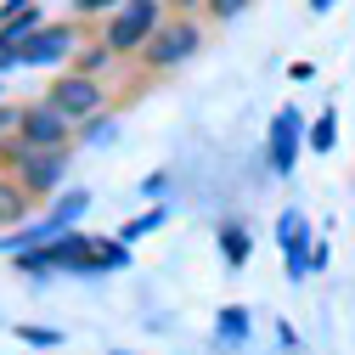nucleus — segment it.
<instances>
[{
  "label": "nucleus",
  "mask_w": 355,
  "mask_h": 355,
  "mask_svg": "<svg viewBox=\"0 0 355 355\" xmlns=\"http://www.w3.org/2000/svg\"><path fill=\"white\" fill-rule=\"evenodd\" d=\"M57 181H62V147H46V153H28V147H23V181H17V187H23L28 198H46Z\"/></svg>",
  "instance_id": "obj_3"
},
{
  "label": "nucleus",
  "mask_w": 355,
  "mask_h": 355,
  "mask_svg": "<svg viewBox=\"0 0 355 355\" xmlns=\"http://www.w3.org/2000/svg\"><path fill=\"white\" fill-rule=\"evenodd\" d=\"M153 226H164V214H158V209H153V214H141L136 226H130V237H141V232H153Z\"/></svg>",
  "instance_id": "obj_13"
},
{
  "label": "nucleus",
  "mask_w": 355,
  "mask_h": 355,
  "mask_svg": "<svg viewBox=\"0 0 355 355\" xmlns=\"http://www.w3.org/2000/svg\"><path fill=\"white\" fill-rule=\"evenodd\" d=\"M62 141H68V113H57L51 102L23 107V147L28 153H46V147H62Z\"/></svg>",
  "instance_id": "obj_2"
},
{
  "label": "nucleus",
  "mask_w": 355,
  "mask_h": 355,
  "mask_svg": "<svg viewBox=\"0 0 355 355\" xmlns=\"http://www.w3.org/2000/svg\"><path fill=\"white\" fill-rule=\"evenodd\" d=\"M220 243H226V259H232V265H243V254H248V237H243L237 226H226V232H220Z\"/></svg>",
  "instance_id": "obj_9"
},
{
  "label": "nucleus",
  "mask_w": 355,
  "mask_h": 355,
  "mask_svg": "<svg viewBox=\"0 0 355 355\" xmlns=\"http://www.w3.org/2000/svg\"><path fill=\"white\" fill-rule=\"evenodd\" d=\"M243 327H248V322H243V310L232 304L226 316H220V333H226V338H243Z\"/></svg>",
  "instance_id": "obj_11"
},
{
  "label": "nucleus",
  "mask_w": 355,
  "mask_h": 355,
  "mask_svg": "<svg viewBox=\"0 0 355 355\" xmlns=\"http://www.w3.org/2000/svg\"><path fill=\"white\" fill-rule=\"evenodd\" d=\"M73 6H79V12H107V6L119 12V6H124V0H73Z\"/></svg>",
  "instance_id": "obj_14"
},
{
  "label": "nucleus",
  "mask_w": 355,
  "mask_h": 355,
  "mask_svg": "<svg viewBox=\"0 0 355 355\" xmlns=\"http://www.w3.org/2000/svg\"><path fill=\"white\" fill-rule=\"evenodd\" d=\"M192 51H198V28H192V23H169V28L153 34L147 62H153V68H169V62H181V57H192Z\"/></svg>",
  "instance_id": "obj_4"
},
{
  "label": "nucleus",
  "mask_w": 355,
  "mask_h": 355,
  "mask_svg": "<svg viewBox=\"0 0 355 355\" xmlns=\"http://www.w3.org/2000/svg\"><path fill=\"white\" fill-rule=\"evenodd\" d=\"M23 209H28V192L0 181V220H23Z\"/></svg>",
  "instance_id": "obj_8"
},
{
  "label": "nucleus",
  "mask_w": 355,
  "mask_h": 355,
  "mask_svg": "<svg viewBox=\"0 0 355 355\" xmlns=\"http://www.w3.org/2000/svg\"><path fill=\"white\" fill-rule=\"evenodd\" d=\"M28 344H57V333H46V327H17Z\"/></svg>",
  "instance_id": "obj_15"
},
{
  "label": "nucleus",
  "mask_w": 355,
  "mask_h": 355,
  "mask_svg": "<svg viewBox=\"0 0 355 355\" xmlns=\"http://www.w3.org/2000/svg\"><path fill=\"white\" fill-rule=\"evenodd\" d=\"M96 102H102V91H96L91 79H62L57 91H51V107H57V113H68V119L96 113Z\"/></svg>",
  "instance_id": "obj_6"
},
{
  "label": "nucleus",
  "mask_w": 355,
  "mask_h": 355,
  "mask_svg": "<svg viewBox=\"0 0 355 355\" xmlns=\"http://www.w3.org/2000/svg\"><path fill=\"white\" fill-rule=\"evenodd\" d=\"M169 6H192V0H169Z\"/></svg>",
  "instance_id": "obj_17"
},
{
  "label": "nucleus",
  "mask_w": 355,
  "mask_h": 355,
  "mask_svg": "<svg viewBox=\"0 0 355 355\" xmlns=\"http://www.w3.org/2000/svg\"><path fill=\"white\" fill-rule=\"evenodd\" d=\"M153 34H158V0H124L102 40H107V51H136Z\"/></svg>",
  "instance_id": "obj_1"
},
{
  "label": "nucleus",
  "mask_w": 355,
  "mask_h": 355,
  "mask_svg": "<svg viewBox=\"0 0 355 355\" xmlns=\"http://www.w3.org/2000/svg\"><path fill=\"white\" fill-rule=\"evenodd\" d=\"M209 6H214V17H237V12L248 6V0H209Z\"/></svg>",
  "instance_id": "obj_12"
},
{
  "label": "nucleus",
  "mask_w": 355,
  "mask_h": 355,
  "mask_svg": "<svg viewBox=\"0 0 355 355\" xmlns=\"http://www.w3.org/2000/svg\"><path fill=\"white\" fill-rule=\"evenodd\" d=\"M310 147H316V153H327V147H333V113H322V119H316V130H310Z\"/></svg>",
  "instance_id": "obj_10"
},
{
  "label": "nucleus",
  "mask_w": 355,
  "mask_h": 355,
  "mask_svg": "<svg viewBox=\"0 0 355 355\" xmlns=\"http://www.w3.org/2000/svg\"><path fill=\"white\" fill-rule=\"evenodd\" d=\"M338 6V0H310V12H333Z\"/></svg>",
  "instance_id": "obj_16"
},
{
  "label": "nucleus",
  "mask_w": 355,
  "mask_h": 355,
  "mask_svg": "<svg viewBox=\"0 0 355 355\" xmlns=\"http://www.w3.org/2000/svg\"><path fill=\"white\" fill-rule=\"evenodd\" d=\"M299 107H282L277 113V124H271V169L277 175H288L293 169V153H299Z\"/></svg>",
  "instance_id": "obj_5"
},
{
  "label": "nucleus",
  "mask_w": 355,
  "mask_h": 355,
  "mask_svg": "<svg viewBox=\"0 0 355 355\" xmlns=\"http://www.w3.org/2000/svg\"><path fill=\"white\" fill-rule=\"evenodd\" d=\"M68 28H40L34 40H23V46H17V62H57L62 51H68Z\"/></svg>",
  "instance_id": "obj_7"
}]
</instances>
